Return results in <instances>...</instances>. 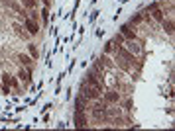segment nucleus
<instances>
[{"mask_svg":"<svg viewBox=\"0 0 175 131\" xmlns=\"http://www.w3.org/2000/svg\"><path fill=\"white\" fill-rule=\"evenodd\" d=\"M81 94H83V96H85L87 100H99L100 98V92L96 88H93V86L90 84H83V88H81Z\"/></svg>","mask_w":175,"mask_h":131,"instance_id":"obj_1","label":"nucleus"},{"mask_svg":"<svg viewBox=\"0 0 175 131\" xmlns=\"http://www.w3.org/2000/svg\"><path fill=\"white\" fill-rule=\"evenodd\" d=\"M126 47L132 55H140V53H142V47H140V43H138L136 39H126Z\"/></svg>","mask_w":175,"mask_h":131,"instance_id":"obj_2","label":"nucleus"},{"mask_svg":"<svg viewBox=\"0 0 175 131\" xmlns=\"http://www.w3.org/2000/svg\"><path fill=\"white\" fill-rule=\"evenodd\" d=\"M120 33L124 35V39H136V31L132 29V26H130V23L120 26Z\"/></svg>","mask_w":175,"mask_h":131,"instance_id":"obj_3","label":"nucleus"},{"mask_svg":"<svg viewBox=\"0 0 175 131\" xmlns=\"http://www.w3.org/2000/svg\"><path fill=\"white\" fill-rule=\"evenodd\" d=\"M146 12H151V16H153V20H157V22H163V12H161V10L157 8V4H151L150 8L146 10Z\"/></svg>","mask_w":175,"mask_h":131,"instance_id":"obj_4","label":"nucleus"},{"mask_svg":"<svg viewBox=\"0 0 175 131\" xmlns=\"http://www.w3.org/2000/svg\"><path fill=\"white\" fill-rule=\"evenodd\" d=\"M87 102H89V100H87L83 94H81V96H77V100H75V108H77V112H85V110H87Z\"/></svg>","mask_w":175,"mask_h":131,"instance_id":"obj_5","label":"nucleus"},{"mask_svg":"<svg viewBox=\"0 0 175 131\" xmlns=\"http://www.w3.org/2000/svg\"><path fill=\"white\" fill-rule=\"evenodd\" d=\"M24 23H26V28H28V31L32 33V35H36V33L39 31V26H38V22H36V20H30L28 18Z\"/></svg>","mask_w":175,"mask_h":131,"instance_id":"obj_6","label":"nucleus"},{"mask_svg":"<svg viewBox=\"0 0 175 131\" xmlns=\"http://www.w3.org/2000/svg\"><path fill=\"white\" fill-rule=\"evenodd\" d=\"M89 84L93 86V88H96L99 92H102V84L99 82V78H96V75H95V72H89Z\"/></svg>","mask_w":175,"mask_h":131,"instance_id":"obj_7","label":"nucleus"},{"mask_svg":"<svg viewBox=\"0 0 175 131\" xmlns=\"http://www.w3.org/2000/svg\"><path fill=\"white\" fill-rule=\"evenodd\" d=\"M104 100H106L108 104H116V102L120 100V96H118V92L110 90V92H106V94H104Z\"/></svg>","mask_w":175,"mask_h":131,"instance_id":"obj_8","label":"nucleus"},{"mask_svg":"<svg viewBox=\"0 0 175 131\" xmlns=\"http://www.w3.org/2000/svg\"><path fill=\"white\" fill-rule=\"evenodd\" d=\"M75 125L77 127H85L87 125V117L83 116V112H75Z\"/></svg>","mask_w":175,"mask_h":131,"instance_id":"obj_9","label":"nucleus"},{"mask_svg":"<svg viewBox=\"0 0 175 131\" xmlns=\"http://www.w3.org/2000/svg\"><path fill=\"white\" fill-rule=\"evenodd\" d=\"M18 76H20V80H22V82L30 84V72H28V70H24V69H22V70L18 72Z\"/></svg>","mask_w":175,"mask_h":131,"instance_id":"obj_10","label":"nucleus"},{"mask_svg":"<svg viewBox=\"0 0 175 131\" xmlns=\"http://www.w3.org/2000/svg\"><path fill=\"white\" fill-rule=\"evenodd\" d=\"M124 41H126V39H124V35H122V33H116V35H114V39H112V43H114V45H122V43Z\"/></svg>","mask_w":175,"mask_h":131,"instance_id":"obj_11","label":"nucleus"},{"mask_svg":"<svg viewBox=\"0 0 175 131\" xmlns=\"http://www.w3.org/2000/svg\"><path fill=\"white\" fill-rule=\"evenodd\" d=\"M28 49H30V55H32L33 59H38V57H39V53H38V47L33 45V43H30V45H28Z\"/></svg>","mask_w":175,"mask_h":131,"instance_id":"obj_12","label":"nucleus"},{"mask_svg":"<svg viewBox=\"0 0 175 131\" xmlns=\"http://www.w3.org/2000/svg\"><path fill=\"white\" fill-rule=\"evenodd\" d=\"M20 61H22V65H26V67L32 65V59H30L28 55H20Z\"/></svg>","mask_w":175,"mask_h":131,"instance_id":"obj_13","label":"nucleus"},{"mask_svg":"<svg viewBox=\"0 0 175 131\" xmlns=\"http://www.w3.org/2000/svg\"><path fill=\"white\" fill-rule=\"evenodd\" d=\"M163 26H165V31L167 33H173V22H171V20H169V22H165Z\"/></svg>","mask_w":175,"mask_h":131,"instance_id":"obj_14","label":"nucleus"},{"mask_svg":"<svg viewBox=\"0 0 175 131\" xmlns=\"http://www.w3.org/2000/svg\"><path fill=\"white\" fill-rule=\"evenodd\" d=\"M112 51H114V43L108 41V43H106V47H104V53H112Z\"/></svg>","mask_w":175,"mask_h":131,"instance_id":"obj_15","label":"nucleus"},{"mask_svg":"<svg viewBox=\"0 0 175 131\" xmlns=\"http://www.w3.org/2000/svg\"><path fill=\"white\" fill-rule=\"evenodd\" d=\"M142 22V16H134L132 20H130V26H134V23H140Z\"/></svg>","mask_w":175,"mask_h":131,"instance_id":"obj_16","label":"nucleus"},{"mask_svg":"<svg viewBox=\"0 0 175 131\" xmlns=\"http://www.w3.org/2000/svg\"><path fill=\"white\" fill-rule=\"evenodd\" d=\"M2 82H4V84H8V86H10V84H12V78H10L8 75H2Z\"/></svg>","mask_w":175,"mask_h":131,"instance_id":"obj_17","label":"nucleus"}]
</instances>
